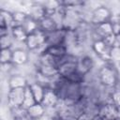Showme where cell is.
Segmentation results:
<instances>
[{
    "label": "cell",
    "instance_id": "obj_1",
    "mask_svg": "<svg viewBox=\"0 0 120 120\" xmlns=\"http://www.w3.org/2000/svg\"><path fill=\"white\" fill-rule=\"evenodd\" d=\"M98 80L105 87H114L119 81V71L116 65L111 61L105 62L98 69Z\"/></svg>",
    "mask_w": 120,
    "mask_h": 120
},
{
    "label": "cell",
    "instance_id": "obj_2",
    "mask_svg": "<svg viewBox=\"0 0 120 120\" xmlns=\"http://www.w3.org/2000/svg\"><path fill=\"white\" fill-rule=\"evenodd\" d=\"M26 87V86H25ZM25 87L10 88L7 93V103L9 108L22 107L25 98Z\"/></svg>",
    "mask_w": 120,
    "mask_h": 120
},
{
    "label": "cell",
    "instance_id": "obj_3",
    "mask_svg": "<svg viewBox=\"0 0 120 120\" xmlns=\"http://www.w3.org/2000/svg\"><path fill=\"white\" fill-rule=\"evenodd\" d=\"M112 18V14L111 10L107 8V6L101 5L92 12L90 23L93 25L101 24L104 22H111Z\"/></svg>",
    "mask_w": 120,
    "mask_h": 120
},
{
    "label": "cell",
    "instance_id": "obj_4",
    "mask_svg": "<svg viewBox=\"0 0 120 120\" xmlns=\"http://www.w3.org/2000/svg\"><path fill=\"white\" fill-rule=\"evenodd\" d=\"M67 33L65 28H57L45 34V47L54 45H64V39Z\"/></svg>",
    "mask_w": 120,
    "mask_h": 120
},
{
    "label": "cell",
    "instance_id": "obj_5",
    "mask_svg": "<svg viewBox=\"0 0 120 120\" xmlns=\"http://www.w3.org/2000/svg\"><path fill=\"white\" fill-rule=\"evenodd\" d=\"M60 103H61L60 99L58 98V97L56 96V94L52 89L46 90V93H45V96H44V98H43L41 104L47 110L56 109L60 105Z\"/></svg>",
    "mask_w": 120,
    "mask_h": 120
},
{
    "label": "cell",
    "instance_id": "obj_6",
    "mask_svg": "<svg viewBox=\"0 0 120 120\" xmlns=\"http://www.w3.org/2000/svg\"><path fill=\"white\" fill-rule=\"evenodd\" d=\"M15 25L12 11L1 8L0 9V28L11 29Z\"/></svg>",
    "mask_w": 120,
    "mask_h": 120
},
{
    "label": "cell",
    "instance_id": "obj_7",
    "mask_svg": "<svg viewBox=\"0 0 120 120\" xmlns=\"http://www.w3.org/2000/svg\"><path fill=\"white\" fill-rule=\"evenodd\" d=\"M12 63L15 66L22 67L29 62V51L26 49L12 50Z\"/></svg>",
    "mask_w": 120,
    "mask_h": 120
},
{
    "label": "cell",
    "instance_id": "obj_8",
    "mask_svg": "<svg viewBox=\"0 0 120 120\" xmlns=\"http://www.w3.org/2000/svg\"><path fill=\"white\" fill-rule=\"evenodd\" d=\"M8 85L10 88H18V87H25L28 85L27 79L24 75L21 73H12L9 75L8 79Z\"/></svg>",
    "mask_w": 120,
    "mask_h": 120
},
{
    "label": "cell",
    "instance_id": "obj_9",
    "mask_svg": "<svg viewBox=\"0 0 120 120\" xmlns=\"http://www.w3.org/2000/svg\"><path fill=\"white\" fill-rule=\"evenodd\" d=\"M38 29L41 30L42 32H44L45 34L59 28L57 26V24L55 23V22L53 21V19L48 15H46L41 20H39L38 22Z\"/></svg>",
    "mask_w": 120,
    "mask_h": 120
},
{
    "label": "cell",
    "instance_id": "obj_10",
    "mask_svg": "<svg viewBox=\"0 0 120 120\" xmlns=\"http://www.w3.org/2000/svg\"><path fill=\"white\" fill-rule=\"evenodd\" d=\"M29 116L34 120H40L47 112V109L41 103H36L27 109Z\"/></svg>",
    "mask_w": 120,
    "mask_h": 120
},
{
    "label": "cell",
    "instance_id": "obj_11",
    "mask_svg": "<svg viewBox=\"0 0 120 120\" xmlns=\"http://www.w3.org/2000/svg\"><path fill=\"white\" fill-rule=\"evenodd\" d=\"M28 86H29V88H30V90L33 94V97H34L36 102L37 103H41L43 98H44L46 89L37 82H34L28 84Z\"/></svg>",
    "mask_w": 120,
    "mask_h": 120
},
{
    "label": "cell",
    "instance_id": "obj_12",
    "mask_svg": "<svg viewBox=\"0 0 120 120\" xmlns=\"http://www.w3.org/2000/svg\"><path fill=\"white\" fill-rule=\"evenodd\" d=\"M44 52H47L54 57H63L64 55H66L68 51L67 49L66 46L64 45H54V46H49V47H44L43 51Z\"/></svg>",
    "mask_w": 120,
    "mask_h": 120
},
{
    "label": "cell",
    "instance_id": "obj_13",
    "mask_svg": "<svg viewBox=\"0 0 120 120\" xmlns=\"http://www.w3.org/2000/svg\"><path fill=\"white\" fill-rule=\"evenodd\" d=\"M10 32H11V35L15 41H19V42L26 41L28 34L26 33V31L23 29V27L22 25H14L10 29Z\"/></svg>",
    "mask_w": 120,
    "mask_h": 120
},
{
    "label": "cell",
    "instance_id": "obj_14",
    "mask_svg": "<svg viewBox=\"0 0 120 120\" xmlns=\"http://www.w3.org/2000/svg\"><path fill=\"white\" fill-rule=\"evenodd\" d=\"M22 26L23 27V29L26 31V33L29 35V34H32L34 33L35 31H37L38 29V23L37 21H35L34 19H32L31 17L28 16V18L24 21V22L22 24Z\"/></svg>",
    "mask_w": 120,
    "mask_h": 120
},
{
    "label": "cell",
    "instance_id": "obj_15",
    "mask_svg": "<svg viewBox=\"0 0 120 120\" xmlns=\"http://www.w3.org/2000/svg\"><path fill=\"white\" fill-rule=\"evenodd\" d=\"M14 38L11 35V32L0 37V44H1V50L2 49H11L14 44Z\"/></svg>",
    "mask_w": 120,
    "mask_h": 120
},
{
    "label": "cell",
    "instance_id": "obj_16",
    "mask_svg": "<svg viewBox=\"0 0 120 120\" xmlns=\"http://www.w3.org/2000/svg\"><path fill=\"white\" fill-rule=\"evenodd\" d=\"M37 102H36V100H35V98L33 97V94H32L30 88H29V86L27 85L25 87V98H24V102H23L22 107L25 108V109H28L29 107L33 106Z\"/></svg>",
    "mask_w": 120,
    "mask_h": 120
},
{
    "label": "cell",
    "instance_id": "obj_17",
    "mask_svg": "<svg viewBox=\"0 0 120 120\" xmlns=\"http://www.w3.org/2000/svg\"><path fill=\"white\" fill-rule=\"evenodd\" d=\"M110 61L114 65H120V47H112L109 52Z\"/></svg>",
    "mask_w": 120,
    "mask_h": 120
},
{
    "label": "cell",
    "instance_id": "obj_18",
    "mask_svg": "<svg viewBox=\"0 0 120 120\" xmlns=\"http://www.w3.org/2000/svg\"><path fill=\"white\" fill-rule=\"evenodd\" d=\"M12 53H13L12 49H2L1 50V56H0L1 64L12 62Z\"/></svg>",
    "mask_w": 120,
    "mask_h": 120
},
{
    "label": "cell",
    "instance_id": "obj_19",
    "mask_svg": "<svg viewBox=\"0 0 120 120\" xmlns=\"http://www.w3.org/2000/svg\"><path fill=\"white\" fill-rule=\"evenodd\" d=\"M51 120H62L58 115H56V116H54V117H52L51 118Z\"/></svg>",
    "mask_w": 120,
    "mask_h": 120
},
{
    "label": "cell",
    "instance_id": "obj_20",
    "mask_svg": "<svg viewBox=\"0 0 120 120\" xmlns=\"http://www.w3.org/2000/svg\"><path fill=\"white\" fill-rule=\"evenodd\" d=\"M117 18H118V21H119V22H120V14L117 16Z\"/></svg>",
    "mask_w": 120,
    "mask_h": 120
}]
</instances>
